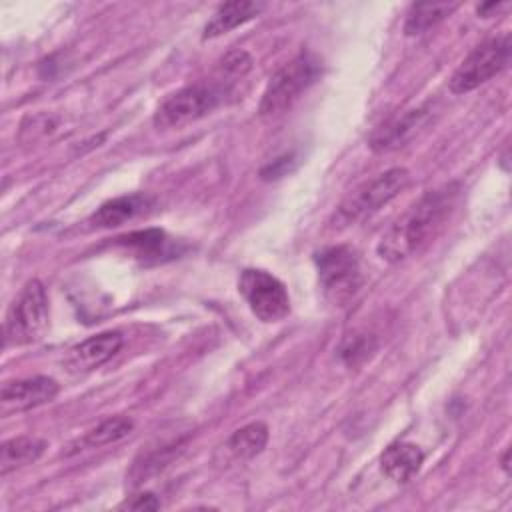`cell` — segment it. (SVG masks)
Listing matches in <instances>:
<instances>
[{"mask_svg": "<svg viewBox=\"0 0 512 512\" xmlns=\"http://www.w3.org/2000/svg\"><path fill=\"white\" fill-rule=\"evenodd\" d=\"M460 198V184L450 182L426 192L380 238L378 254L386 262H402L422 252L448 224Z\"/></svg>", "mask_w": 512, "mask_h": 512, "instance_id": "obj_1", "label": "cell"}, {"mask_svg": "<svg viewBox=\"0 0 512 512\" xmlns=\"http://www.w3.org/2000/svg\"><path fill=\"white\" fill-rule=\"evenodd\" d=\"M408 180L410 172L406 168H390L360 184L338 204L330 218V228L344 230L364 222L392 198H396L408 186Z\"/></svg>", "mask_w": 512, "mask_h": 512, "instance_id": "obj_2", "label": "cell"}, {"mask_svg": "<svg viewBox=\"0 0 512 512\" xmlns=\"http://www.w3.org/2000/svg\"><path fill=\"white\" fill-rule=\"evenodd\" d=\"M230 92L232 88L222 84L216 76H212L210 82L184 86L160 102L154 112V126L162 130L186 126L216 110Z\"/></svg>", "mask_w": 512, "mask_h": 512, "instance_id": "obj_3", "label": "cell"}, {"mask_svg": "<svg viewBox=\"0 0 512 512\" xmlns=\"http://www.w3.org/2000/svg\"><path fill=\"white\" fill-rule=\"evenodd\" d=\"M320 68V60L310 52H300L290 62L280 66L272 74L260 98L258 114L262 118H274L284 114L316 82V78L320 76Z\"/></svg>", "mask_w": 512, "mask_h": 512, "instance_id": "obj_4", "label": "cell"}, {"mask_svg": "<svg viewBox=\"0 0 512 512\" xmlns=\"http://www.w3.org/2000/svg\"><path fill=\"white\" fill-rule=\"evenodd\" d=\"M48 328V296L40 280H30L14 298L4 320V344L22 346L42 338Z\"/></svg>", "mask_w": 512, "mask_h": 512, "instance_id": "obj_5", "label": "cell"}, {"mask_svg": "<svg viewBox=\"0 0 512 512\" xmlns=\"http://www.w3.org/2000/svg\"><path fill=\"white\" fill-rule=\"evenodd\" d=\"M314 264L318 270V282L326 296L336 306L350 302L360 284V262L350 246H326L314 254Z\"/></svg>", "mask_w": 512, "mask_h": 512, "instance_id": "obj_6", "label": "cell"}, {"mask_svg": "<svg viewBox=\"0 0 512 512\" xmlns=\"http://www.w3.org/2000/svg\"><path fill=\"white\" fill-rule=\"evenodd\" d=\"M512 40L510 34H498L480 42L472 52L458 64L450 76L448 88L452 94H466L494 78L510 62Z\"/></svg>", "mask_w": 512, "mask_h": 512, "instance_id": "obj_7", "label": "cell"}, {"mask_svg": "<svg viewBox=\"0 0 512 512\" xmlns=\"http://www.w3.org/2000/svg\"><path fill=\"white\" fill-rule=\"evenodd\" d=\"M238 292L262 322H280L290 312L286 286L266 270L246 268L238 278Z\"/></svg>", "mask_w": 512, "mask_h": 512, "instance_id": "obj_8", "label": "cell"}, {"mask_svg": "<svg viewBox=\"0 0 512 512\" xmlns=\"http://www.w3.org/2000/svg\"><path fill=\"white\" fill-rule=\"evenodd\" d=\"M432 122V106L422 104L418 108L406 110L402 114H396L388 118L384 124H380L368 140V146L374 152H392L408 142H412L418 134L426 130V126Z\"/></svg>", "mask_w": 512, "mask_h": 512, "instance_id": "obj_9", "label": "cell"}, {"mask_svg": "<svg viewBox=\"0 0 512 512\" xmlns=\"http://www.w3.org/2000/svg\"><path fill=\"white\" fill-rule=\"evenodd\" d=\"M58 394V382L50 376H32L14 382H6L0 392V404L4 414L24 412L48 404Z\"/></svg>", "mask_w": 512, "mask_h": 512, "instance_id": "obj_10", "label": "cell"}, {"mask_svg": "<svg viewBox=\"0 0 512 512\" xmlns=\"http://www.w3.org/2000/svg\"><path fill=\"white\" fill-rule=\"evenodd\" d=\"M124 344V338L118 330L100 332L86 338L84 342L70 348L64 364L72 374H84L106 364Z\"/></svg>", "mask_w": 512, "mask_h": 512, "instance_id": "obj_11", "label": "cell"}, {"mask_svg": "<svg viewBox=\"0 0 512 512\" xmlns=\"http://www.w3.org/2000/svg\"><path fill=\"white\" fill-rule=\"evenodd\" d=\"M152 204H154V198L148 194L118 196V198L104 202L90 216V224L96 228H114V226H120L128 220H134L136 216L148 212V208H152Z\"/></svg>", "mask_w": 512, "mask_h": 512, "instance_id": "obj_12", "label": "cell"}, {"mask_svg": "<svg viewBox=\"0 0 512 512\" xmlns=\"http://www.w3.org/2000/svg\"><path fill=\"white\" fill-rule=\"evenodd\" d=\"M266 8L264 2H254V0H234V2H224L216 8V12L212 14V18L206 22L202 38L210 40V38H218L242 24H246L248 20L256 18L262 10Z\"/></svg>", "mask_w": 512, "mask_h": 512, "instance_id": "obj_13", "label": "cell"}, {"mask_svg": "<svg viewBox=\"0 0 512 512\" xmlns=\"http://www.w3.org/2000/svg\"><path fill=\"white\" fill-rule=\"evenodd\" d=\"M424 452L412 442L390 444L380 456L382 472L394 482H408L422 466Z\"/></svg>", "mask_w": 512, "mask_h": 512, "instance_id": "obj_14", "label": "cell"}, {"mask_svg": "<svg viewBox=\"0 0 512 512\" xmlns=\"http://www.w3.org/2000/svg\"><path fill=\"white\" fill-rule=\"evenodd\" d=\"M46 450V442L34 436H16L0 446V474L6 476L8 472L22 468L26 464L36 462L42 452Z\"/></svg>", "mask_w": 512, "mask_h": 512, "instance_id": "obj_15", "label": "cell"}, {"mask_svg": "<svg viewBox=\"0 0 512 512\" xmlns=\"http://www.w3.org/2000/svg\"><path fill=\"white\" fill-rule=\"evenodd\" d=\"M134 428V422L126 416H112L90 428L82 438H78L74 444H70L68 454H74L84 448H100L106 444H114L122 438H126Z\"/></svg>", "mask_w": 512, "mask_h": 512, "instance_id": "obj_16", "label": "cell"}, {"mask_svg": "<svg viewBox=\"0 0 512 512\" xmlns=\"http://www.w3.org/2000/svg\"><path fill=\"white\" fill-rule=\"evenodd\" d=\"M458 8V2H416L410 6L406 20H404V32L408 36L424 34L426 30L440 24L444 18H448Z\"/></svg>", "mask_w": 512, "mask_h": 512, "instance_id": "obj_17", "label": "cell"}, {"mask_svg": "<svg viewBox=\"0 0 512 512\" xmlns=\"http://www.w3.org/2000/svg\"><path fill=\"white\" fill-rule=\"evenodd\" d=\"M268 442V426L264 422H250L238 428L230 440L228 450L238 460H250L264 450Z\"/></svg>", "mask_w": 512, "mask_h": 512, "instance_id": "obj_18", "label": "cell"}, {"mask_svg": "<svg viewBox=\"0 0 512 512\" xmlns=\"http://www.w3.org/2000/svg\"><path fill=\"white\" fill-rule=\"evenodd\" d=\"M252 56L246 50H230L214 68V74L220 82L234 88L236 82H240L250 70H252Z\"/></svg>", "mask_w": 512, "mask_h": 512, "instance_id": "obj_19", "label": "cell"}, {"mask_svg": "<svg viewBox=\"0 0 512 512\" xmlns=\"http://www.w3.org/2000/svg\"><path fill=\"white\" fill-rule=\"evenodd\" d=\"M116 240H118V244L134 248L138 252V256H158L164 252V246H166V234L158 228L130 232Z\"/></svg>", "mask_w": 512, "mask_h": 512, "instance_id": "obj_20", "label": "cell"}, {"mask_svg": "<svg viewBox=\"0 0 512 512\" xmlns=\"http://www.w3.org/2000/svg\"><path fill=\"white\" fill-rule=\"evenodd\" d=\"M370 350H372V346L366 336H352V338L344 340V344L340 348V356L346 364H356L358 360H364Z\"/></svg>", "mask_w": 512, "mask_h": 512, "instance_id": "obj_21", "label": "cell"}, {"mask_svg": "<svg viewBox=\"0 0 512 512\" xmlns=\"http://www.w3.org/2000/svg\"><path fill=\"white\" fill-rule=\"evenodd\" d=\"M124 506L132 508V510H156V508H160V500L154 494L144 492V494L134 496L132 500H126Z\"/></svg>", "mask_w": 512, "mask_h": 512, "instance_id": "obj_22", "label": "cell"}, {"mask_svg": "<svg viewBox=\"0 0 512 512\" xmlns=\"http://www.w3.org/2000/svg\"><path fill=\"white\" fill-rule=\"evenodd\" d=\"M508 4L506 2H486V4H480L478 6V14L482 16V18H488V16H494V12L498 14V10H502V8H506Z\"/></svg>", "mask_w": 512, "mask_h": 512, "instance_id": "obj_23", "label": "cell"}, {"mask_svg": "<svg viewBox=\"0 0 512 512\" xmlns=\"http://www.w3.org/2000/svg\"><path fill=\"white\" fill-rule=\"evenodd\" d=\"M508 458H510V450H506V452H504V456H502V468H504V472H506V474H508V470H510Z\"/></svg>", "mask_w": 512, "mask_h": 512, "instance_id": "obj_24", "label": "cell"}]
</instances>
